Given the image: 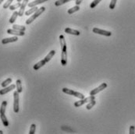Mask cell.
<instances>
[{"instance_id": "6da1fadb", "label": "cell", "mask_w": 135, "mask_h": 134, "mask_svg": "<svg viewBox=\"0 0 135 134\" xmlns=\"http://www.w3.org/2000/svg\"><path fill=\"white\" fill-rule=\"evenodd\" d=\"M59 41H60V44H61V64L62 66H65L67 62V46L66 43L65 37L63 35L59 36Z\"/></svg>"}, {"instance_id": "7a4b0ae2", "label": "cell", "mask_w": 135, "mask_h": 134, "mask_svg": "<svg viewBox=\"0 0 135 134\" xmlns=\"http://www.w3.org/2000/svg\"><path fill=\"white\" fill-rule=\"evenodd\" d=\"M45 10V7H43V6H42V7H40V8H39V9L34 13V15H32L29 19L27 20V21H26V24L28 25V24H30V23H32L34 20H35V19H36L37 17H38L39 16H40Z\"/></svg>"}, {"instance_id": "3957f363", "label": "cell", "mask_w": 135, "mask_h": 134, "mask_svg": "<svg viewBox=\"0 0 135 134\" xmlns=\"http://www.w3.org/2000/svg\"><path fill=\"white\" fill-rule=\"evenodd\" d=\"M62 92L65 93V94H67L68 95H73L76 98H78L80 99H84V95L81 93H79V92H77V91H74L73 90H70V89H68V88H62Z\"/></svg>"}, {"instance_id": "277c9868", "label": "cell", "mask_w": 135, "mask_h": 134, "mask_svg": "<svg viewBox=\"0 0 135 134\" xmlns=\"http://www.w3.org/2000/svg\"><path fill=\"white\" fill-rule=\"evenodd\" d=\"M19 92L17 91H14L13 93V98H14V102H13V111L15 113H17L19 112Z\"/></svg>"}, {"instance_id": "5b68a950", "label": "cell", "mask_w": 135, "mask_h": 134, "mask_svg": "<svg viewBox=\"0 0 135 134\" xmlns=\"http://www.w3.org/2000/svg\"><path fill=\"white\" fill-rule=\"evenodd\" d=\"M95 98H94V95H90L89 97H88L87 98H84V99H81L80 101H75L74 102V106L78 108V107H80L86 103H88V102H90L92 100H94Z\"/></svg>"}, {"instance_id": "8992f818", "label": "cell", "mask_w": 135, "mask_h": 134, "mask_svg": "<svg viewBox=\"0 0 135 134\" xmlns=\"http://www.w3.org/2000/svg\"><path fill=\"white\" fill-rule=\"evenodd\" d=\"M93 32L95 33V34H98L106 36V37H110L111 35H112V33H111L110 31L102 30V29H99V28H97V27H94L93 28Z\"/></svg>"}, {"instance_id": "52a82bcc", "label": "cell", "mask_w": 135, "mask_h": 134, "mask_svg": "<svg viewBox=\"0 0 135 134\" xmlns=\"http://www.w3.org/2000/svg\"><path fill=\"white\" fill-rule=\"evenodd\" d=\"M106 87H107V83H102L99 86H98V87H96L95 89H93L90 92V95H95V94H97L98 93H99L100 91L106 89Z\"/></svg>"}, {"instance_id": "ba28073f", "label": "cell", "mask_w": 135, "mask_h": 134, "mask_svg": "<svg viewBox=\"0 0 135 134\" xmlns=\"http://www.w3.org/2000/svg\"><path fill=\"white\" fill-rule=\"evenodd\" d=\"M7 34H13V35H16V36H23L25 34L24 31H20V30H17L15 29H8L7 30Z\"/></svg>"}, {"instance_id": "9c48e42d", "label": "cell", "mask_w": 135, "mask_h": 134, "mask_svg": "<svg viewBox=\"0 0 135 134\" xmlns=\"http://www.w3.org/2000/svg\"><path fill=\"white\" fill-rule=\"evenodd\" d=\"M16 86L15 84H11L10 86H6V87H4V89H2V90H0V95H4V94H7V93H9L10 91H13V89L16 88Z\"/></svg>"}, {"instance_id": "30bf717a", "label": "cell", "mask_w": 135, "mask_h": 134, "mask_svg": "<svg viewBox=\"0 0 135 134\" xmlns=\"http://www.w3.org/2000/svg\"><path fill=\"white\" fill-rule=\"evenodd\" d=\"M28 1L29 0H23V3H21V6L20 7V10L18 11V15L19 17H22L24 14V10L27 5H28Z\"/></svg>"}, {"instance_id": "8fae6325", "label": "cell", "mask_w": 135, "mask_h": 134, "mask_svg": "<svg viewBox=\"0 0 135 134\" xmlns=\"http://www.w3.org/2000/svg\"><path fill=\"white\" fill-rule=\"evenodd\" d=\"M18 41V37L17 36L15 37H7V38H4L2 40V44H6L8 43H13V42H16Z\"/></svg>"}, {"instance_id": "7c38bea8", "label": "cell", "mask_w": 135, "mask_h": 134, "mask_svg": "<svg viewBox=\"0 0 135 134\" xmlns=\"http://www.w3.org/2000/svg\"><path fill=\"white\" fill-rule=\"evenodd\" d=\"M65 33L66 34H74V35H77L79 36L81 34V32L79 30H74V29H71V28H66L65 29Z\"/></svg>"}, {"instance_id": "4fadbf2b", "label": "cell", "mask_w": 135, "mask_h": 134, "mask_svg": "<svg viewBox=\"0 0 135 134\" xmlns=\"http://www.w3.org/2000/svg\"><path fill=\"white\" fill-rule=\"evenodd\" d=\"M47 1H48V0H35V1H34V2H31V3H28V6L30 8H31V7L36 6H38L39 4H42L43 3H45Z\"/></svg>"}, {"instance_id": "5bb4252c", "label": "cell", "mask_w": 135, "mask_h": 134, "mask_svg": "<svg viewBox=\"0 0 135 134\" xmlns=\"http://www.w3.org/2000/svg\"><path fill=\"white\" fill-rule=\"evenodd\" d=\"M47 63V62H45V59H43V60H41L40 62H38V63H36L35 66H34V69L35 70H38L39 69H40L41 67H42V66H44L45 64Z\"/></svg>"}, {"instance_id": "9a60e30c", "label": "cell", "mask_w": 135, "mask_h": 134, "mask_svg": "<svg viewBox=\"0 0 135 134\" xmlns=\"http://www.w3.org/2000/svg\"><path fill=\"white\" fill-rule=\"evenodd\" d=\"M55 50H52L51 52H49V53L47 55L46 57H45L44 59L45 60L46 62H49L52 59V58L55 56Z\"/></svg>"}, {"instance_id": "2e32d148", "label": "cell", "mask_w": 135, "mask_h": 134, "mask_svg": "<svg viewBox=\"0 0 135 134\" xmlns=\"http://www.w3.org/2000/svg\"><path fill=\"white\" fill-rule=\"evenodd\" d=\"M0 118H1V120L4 125V126H9V121L7 120V118L5 114H0Z\"/></svg>"}, {"instance_id": "e0dca14e", "label": "cell", "mask_w": 135, "mask_h": 134, "mask_svg": "<svg viewBox=\"0 0 135 134\" xmlns=\"http://www.w3.org/2000/svg\"><path fill=\"white\" fill-rule=\"evenodd\" d=\"M38 10V8L37 7V6H34V7H31L30 9L29 10H27V11H26V13H25V15L26 16H30V14H33V13H35L37 10Z\"/></svg>"}, {"instance_id": "ac0fdd59", "label": "cell", "mask_w": 135, "mask_h": 134, "mask_svg": "<svg viewBox=\"0 0 135 134\" xmlns=\"http://www.w3.org/2000/svg\"><path fill=\"white\" fill-rule=\"evenodd\" d=\"M7 106V101H4L1 105V108H0V114H5L6 112V108Z\"/></svg>"}, {"instance_id": "d6986e66", "label": "cell", "mask_w": 135, "mask_h": 134, "mask_svg": "<svg viewBox=\"0 0 135 134\" xmlns=\"http://www.w3.org/2000/svg\"><path fill=\"white\" fill-rule=\"evenodd\" d=\"M16 86H17V91L19 93H21L23 91V87H22V83L20 80H17L16 82Z\"/></svg>"}, {"instance_id": "ffe728a7", "label": "cell", "mask_w": 135, "mask_h": 134, "mask_svg": "<svg viewBox=\"0 0 135 134\" xmlns=\"http://www.w3.org/2000/svg\"><path fill=\"white\" fill-rule=\"evenodd\" d=\"M80 10V6L78 5H77L76 6H74L73 8H70V9L68 10V14H73L75 12H77Z\"/></svg>"}, {"instance_id": "44dd1931", "label": "cell", "mask_w": 135, "mask_h": 134, "mask_svg": "<svg viewBox=\"0 0 135 134\" xmlns=\"http://www.w3.org/2000/svg\"><path fill=\"white\" fill-rule=\"evenodd\" d=\"M18 12H17V11H15L13 13V15H12V17H10V23H13L15 21H16V20H17V17H18Z\"/></svg>"}, {"instance_id": "7402d4cb", "label": "cell", "mask_w": 135, "mask_h": 134, "mask_svg": "<svg viewBox=\"0 0 135 134\" xmlns=\"http://www.w3.org/2000/svg\"><path fill=\"white\" fill-rule=\"evenodd\" d=\"M70 1H73V0H58V1H56L55 3V6H59L61 5H63V4L68 3V2H70Z\"/></svg>"}, {"instance_id": "603a6c76", "label": "cell", "mask_w": 135, "mask_h": 134, "mask_svg": "<svg viewBox=\"0 0 135 134\" xmlns=\"http://www.w3.org/2000/svg\"><path fill=\"white\" fill-rule=\"evenodd\" d=\"M13 28L17 30H20V31H25L26 27L24 26H21V25H17V24H13Z\"/></svg>"}, {"instance_id": "cb8c5ba5", "label": "cell", "mask_w": 135, "mask_h": 134, "mask_svg": "<svg viewBox=\"0 0 135 134\" xmlns=\"http://www.w3.org/2000/svg\"><path fill=\"white\" fill-rule=\"evenodd\" d=\"M12 83V79L11 78H8V79H6V80H4L3 83H2V86L4 88V87H6V86H7L9 84H10Z\"/></svg>"}, {"instance_id": "d4e9b609", "label": "cell", "mask_w": 135, "mask_h": 134, "mask_svg": "<svg viewBox=\"0 0 135 134\" xmlns=\"http://www.w3.org/2000/svg\"><path fill=\"white\" fill-rule=\"evenodd\" d=\"M95 104H96V101H95V100H92V101H91L87 105V106H86V108H87V110H90L91 108H93L94 105H95Z\"/></svg>"}, {"instance_id": "484cf974", "label": "cell", "mask_w": 135, "mask_h": 134, "mask_svg": "<svg viewBox=\"0 0 135 134\" xmlns=\"http://www.w3.org/2000/svg\"><path fill=\"white\" fill-rule=\"evenodd\" d=\"M20 6H21V3L18 2L17 4L12 5V6H10L9 8H10V10H15L16 9H17V8H20Z\"/></svg>"}, {"instance_id": "4316f807", "label": "cell", "mask_w": 135, "mask_h": 134, "mask_svg": "<svg viewBox=\"0 0 135 134\" xmlns=\"http://www.w3.org/2000/svg\"><path fill=\"white\" fill-rule=\"evenodd\" d=\"M101 1H102V0H94V1L91 3L90 7L91 8V9H93V8H94L95 6H96Z\"/></svg>"}, {"instance_id": "83f0119b", "label": "cell", "mask_w": 135, "mask_h": 134, "mask_svg": "<svg viewBox=\"0 0 135 134\" xmlns=\"http://www.w3.org/2000/svg\"><path fill=\"white\" fill-rule=\"evenodd\" d=\"M35 129H36V125L35 124H32V125H30L29 134H34L35 132Z\"/></svg>"}, {"instance_id": "f1b7e54d", "label": "cell", "mask_w": 135, "mask_h": 134, "mask_svg": "<svg viewBox=\"0 0 135 134\" xmlns=\"http://www.w3.org/2000/svg\"><path fill=\"white\" fill-rule=\"evenodd\" d=\"M12 2H13V0H7V1L6 2V3L3 5V8H4V9H7V8H9V7L11 6Z\"/></svg>"}, {"instance_id": "f546056e", "label": "cell", "mask_w": 135, "mask_h": 134, "mask_svg": "<svg viewBox=\"0 0 135 134\" xmlns=\"http://www.w3.org/2000/svg\"><path fill=\"white\" fill-rule=\"evenodd\" d=\"M117 0H111V3L109 4V9L111 10H113L115 6H116V3Z\"/></svg>"}, {"instance_id": "4dcf8cb0", "label": "cell", "mask_w": 135, "mask_h": 134, "mask_svg": "<svg viewBox=\"0 0 135 134\" xmlns=\"http://www.w3.org/2000/svg\"><path fill=\"white\" fill-rule=\"evenodd\" d=\"M129 133L130 134H134L135 133V126H134V125H130Z\"/></svg>"}, {"instance_id": "1f68e13d", "label": "cell", "mask_w": 135, "mask_h": 134, "mask_svg": "<svg viewBox=\"0 0 135 134\" xmlns=\"http://www.w3.org/2000/svg\"><path fill=\"white\" fill-rule=\"evenodd\" d=\"M82 1H83V0H76V4L79 6V5H80V4L82 3Z\"/></svg>"}, {"instance_id": "d6a6232c", "label": "cell", "mask_w": 135, "mask_h": 134, "mask_svg": "<svg viewBox=\"0 0 135 134\" xmlns=\"http://www.w3.org/2000/svg\"><path fill=\"white\" fill-rule=\"evenodd\" d=\"M3 2V0H0V4H1V3H2Z\"/></svg>"}, {"instance_id": "836d02e7", "label": "cell", "mask_w": 135, "mask_h": 134, "mask_svg": "<svg viewBox=\"0 0 135 134\" xmlns=\"http://www.w3.org/2000/svg\"><path fill=\"white\" fill-rule=\"evenodd\" d=\"M3 131L2 130H0V134H3Z\"/></svg>"}, {"instance_id": "e575fe53", "label": "cell", "mask_w": 135, "mask_h": 134, "mask_svg": "<svg viewBox=\"0 0 135 134\" xmlns=\"http://www.w3.org/2000/svg\"><path fill=\"white\" fill-rule=\"evenodd\" d=\"M17 2H19V3H20V2H21V1H22V0H17Z\"/></svg>"}]
</instances>
